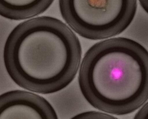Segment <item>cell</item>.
<instances>
[{
	"label": "cell",
	"instance_id": "cell-1",
	"mask_svg": "<svg viewBox=\"0 0 148 119\" xmlns=\"http://www.w3.org/2000/svg\"><path fill=\"white\" fill-rule=\"evenodd\" d=\"M3 62L11 79L34 92L50 94L67 86L82 58L77 37L61 20L39 16L16 26L6 40Z\"/></svg>",
	"mask_w": 148,
	"mask_h": 119
},
{
	"label": "cell",
	"instance_id": "cell-2",
	"mask_svg": "<svg viewBox=\"0 0 148 119\" xmlns=\"http://www.w3.org/2000/svg\"><path fill=\"white\" fill-rule=\"evenodd\" d=\"M78 82L94 108L116 115L131 113L147 100V51L128 38L98 42L85 53Z\"/></svg>",
	"mask_w": 148,
	"mask_h": 119
},
{
	"label": "cell",
	"instance_id": "cell-3",
	"mask_svg": "<svg viewBox=\"0 0 148 119\" xmlns=\"http://www.w3.org/2000/svg\"><path fill=\"white\" fill-rule=\"evenodd\" d=\"M60 13L71 28L93 40L123 32L134 19L136 0H59Z\"/></svg>",
	"mask_w": 148,
	"mask_h": 119
},
{
	"label": "cell",
	"instance_id": "cell-4",
	"mask_svg": "<svg viewBox=\"0 0 148 119\" xmlns=\"http://www.w3.org/2000/svg\"><path fill=\"white\" fill-rule=\"evenodd\" d=\"M57 115L44 98L23 90L0 95V119H56Z\"/></svg>",
	"mask_w": 148,
	"mask_h": 119
},
{
	"label": "cell",
	"instance_id": "cell-5",
	"mask_svg": "<svg viewBox=\"0 0 148 119\" xmlns=\"http://www.w3.org/2000/svg\"><path fill=\"white\" fill-rule=\"evenodd\" d=\"M54 0H0V16L14 20L33 17L45 12Z\"/></svg>",
	"mask_w": 148,
	"mask_h": 119
},
{
	"label": "cell",
	"instance_id": "cell-6",
	"mask_svg": "<svg viewBox=\"0 0 148 119\" xmlns=\"http://www.w3.org/2000/svg\"><path fill=\"white\" fill-rule=\"evenodd\" d=\"M75 119H114V116L105 112L96 111H88L78 114L72 117Z\"/></svg>",
	"mask_w": 148,
	"mask_h": 119
},
{
	"label": "cell",
	"instance_id": "cell-7",
	"mask_svg": "<svg viewBox=\"0 0 148 119\" xmlns=\"http://www.w3.org/2000/svg\"><path fill=\"white\" fill-rule=\"evenodd\" d=\"M142 106V107L140 109L138 113H136L134 118L145 119L146 117L147 114V103L145 102Z\"/></svg>",
	"mask_w": 148,
	"mask_h": 119
},
{
	"label": "cell",
	"instance_id": "cell-8",
	"mask_svg": "<svg viewBox=\"0 0 148 119\" xmlns=\"http://www.w3.org/2000/svg\"><path fill=\"white\" fill-rule=\"evenodd\" d=\"M140 5L142 7V8L144 9V10L146 12H147L148 10V3L147 0H139Z\"/></svg>",
	"mask_w": 148,
	"mask_h": 119
}]
</instances>
